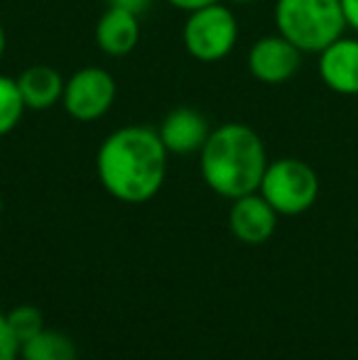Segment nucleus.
<instances>
[{
	"mask_svg": "<svg viewBox=\"0 0 358 360\" xmlns=\"http://www.w3.org/2000/svg\"><path fill=\"white\" fill-rule=\"evenodd\" d=\"M167 147L158 130L148 125H125L101 143L96 174L103 189L123 204H145L165 184Z\"/></svg>",
	"mask_w": 358,
	"mask_h": 360,
	"instance_id": "nucleus-1",
	"label": "nucleus"
},
{
	"mask_svg": "<svg viewBox=\"0 0 358 360\" xmlns=\"http://www.w3.org/2000/svg\"><path fill=\"white\" fill-rule=\"evenodd\" d=\"M199 167L206 186L224 199L253 194L268 169V152L253 128L224 123L214 128L199 150Z\"/></svg>",
	"mask_w": 358,
	"mask_h": 360,
	"instance_id": "nucleus-2",
	"label": "nucleus"
},
{
	"mask_svg": "<svg viewBox=\"0 0 358 360\" xmlns=\"http://www.w3.org/2000/svg\"><path fill=\"white\" fill-rule=\"evenodd\" d=\"M275 27L302 54H319L349 27L341 0H277Z\"/></svg>",
	"mask_w": 358,
	"mask_h": 360,
	"instance_id": "nucleus-3",
	"label": "nucleus"
},
{
	"mask_svg": "<svg viewBox=\"0 0 358 360\" xmlns=\"http://www.w3.org/2000/svg\"><path fill=\"white\" fill-rule=\"evenodd\" d=\"M258 191L280 216H300L314 206L319 196V176L307 162L282 157L268 162Z\"/></svg>",
	"mask_w": 358,
	"mask_h": 360,
	"instance_id": "nucleus-4",
	"label": "nucleus"
},
{
	"mask_svg": "<svg viewBox=\"0 0 358 360\" xmlns=\"http://www.w3.org/2000/svg\"><path fill=\"white\" fill-rule=\"evenodd\" d=\"M181 42L196 62L214 64L231 54L238 42V20L224 3H211L194 13H186Z\"/></svg>",
	"mask_w": 358,
	"mask_h": 360,
	"instance_id": "nucleus-5",
	"label": "nucleus"
},
{
	"mask_svg": "<svg viewBox=\"0 0 358 360\" xmlns=\"http://www.w3.org/2000/svg\"><path fill=\"white\" fill-rule=\"evenodd\" d=\"M115 96L118 86L110 72L101 67H84L64 81L62 105L79 123H94L108 113Z\"/></svg>",
	"mask_w": 358,
	"mask_h": 360,
	"instance_id": "nucleus-6",
	"label": "nucleus"
},
{
	"mask_svg": "<svg viewBox=\"0 0 358 360\" xmlns=\"http://www.w3.org/2000/svg\"><path fill=\"white\" fill-rule=\"evenodd\" d=\"M302 67V52L280 32L255 39L248 52V69L260 84H287Z\"/></svg>",
	"mask_w": 358,
	"mask_h": 360,
	"instance_id": "nucleus-7",
	"label": "nucleus"
},
{
	"mask_svg": "<svg viewBox=\"0 0 358 360\" xmlns=\"http://www.w3.org/2000/svg\"><path fill=\"white\" fill-rule=\"evenodd\" d=\"M277 216L280 214L263 199V194L253 191V194L234 199V206H231L229 214V226L231 233L241 243L260 245V243L272 238V233L277 228Z\"/></svg>",
	"mask_w": 358,
	"mask_h": 360,
	"instance_id": "nucleus-8",
	"label": "nucleus"
},
{
	"mask_svg": "<svg viewBox=\"0 0 358 360\" xmlns=\"http://www.w3.org/2000/svg\"><path fill=\"white\" fill-rule=\"evenodd\" d=\"M319 79L339 96H358V39L339 37L319 52Z\"/></svg>",
	"mask_w": 358,
	"mask_h": 360,
	"instance_id": "nucleus-9",
	"label": "nucleus"
},
{
	"mask_svg": "<svg viewBox=\"0 0 358 360\" xmlns=\"http://www.w3.org/2000/svg\"><path fill=\"white\" fill-rule=\"evenodd\" d=\"M158 133L170 155H191V152H199L204 147L211 128L204 113H199V110L174 108L165 115Z\"/></svg>",
	"mask_w": 358,
	"mask_h": 360,
	"instance_id": "nucleus-10",
	"label": "nucleus"
},
{
	"mask_svg": "<svg viewBox=\"0 0 358 360\" xmlns=\"http://www.w3.org/2000/svg\"><path fill=\"white\" fill-rule=\"evenodd\" d=\"M140 15L123 8H110L96 22V44L108 57H125L140 42Z\"/></svg>",
	"mask_w": 358,
	"mask_h": 360,
	"instance_id": "nucleus-11",
	"label": "nucleus"
},
{
	"mask_svg": "<svg viewBox=\"0 0 358 360\" xmlns=\"http://www.w3.org/2000/svg\"><path fill=\"white\" fill-rule=\"evenodd\" d=\"M62 74L49 64H32L18 76V89L25 101V108L47 110L62 101L64 94Z\"/></svg>",
	"mask_w": 358,
	"mask_h": 360,
	"instance_id": "nucleus-12",
	"label": "nucleus"
},
{
	"mask_svg": "<svg viewBox=\"0 0 358 360\" xmlns=\"http://www.w3.org/2000/svg\"><path fill=\"white\" fill-rule=\"evenodd\" d=\"M20 358L23 360H79V351L67 333L59 331H42L25 341L20 346Z\"/></svg>",
	"mask_w": 358,
	"mask_h": 360,
	"instance_id": "nucleus-13",
	"label": "nucleus"
},
{
	"mask_svg": "<svg viewBox=\"0 0 358 360\" xmlns=\"http://www.w3.org/2000/svg\"><path fill=\"white\" fill-rule=\"evenodd\" d=\"M25 110L27 108H25V101L20 96L18 79L0 74V138L18 128Z\"/></svg>",
	"mask_w": 358,
	"mask_h": 360,
	"instance_id": "nucleus-14",
	"label": "nucleus"
},
{
	"mask_svg": "<svg viewBox=\"0 0 358 360\" xmlns=\"http://www.w3.org/2000/svg\"><path fill=\"white\" fill-rule=\"evenodd\" d=\"M5 319H8L10 331H13L15 341H18L20 346H23L25 341H30L32 336H37L44 328L42 311H39L37 307H32V304H23V307L10 309V311L5 314Z\"/></svg>",
	"mask_w": 358,
	"mask_h": 360,
	"instance_id": "nucleus-15",
	"label": "nucleus"
},
{
	"mask_svg": "<svg viewBox=\"0 0 358 360\" xmlns=\"http://www.w3.org/2000/svg\"><path fill=\"white\" fill-rule=\"evenodd\" d=\"M18 356H20V343L15 341L13 331H10L5 311H0V360H18Z\"/></svg>",
	"mask_w": 358,
	"mask_h": 360,
	"instance_id": "nucleus-16",
	"label": "nucleus"
},
{
	"mask_svg": "<svg viewBox=\"0 0 358 360\" xmlns=\"http://www.w3.org/2000/svg\"><path fill=\"white\" fill-rule=\"evenodd\" d=\"M150 3H153V0H108L110 8H123V10L135 13V15L145 13V10L150 8Z\"/></svg>",
	"mask_w": 358,
	"mask_h": 360,
	"instance_id": "nucleus-17",
	"label": "nucleus"
},
{
	"mask_svg": "<svg viewBox=\"0 0 358 360\" xmlns=\"http://www.w3.org/2000/svg\"><path fill=\"white\" fill-rule=\"evenodd\" d=\"M165 3H170L177 10H184V13H194V10L206 8L211 3H219V0H165Z\"/></svg>",
	"mask_w": 358,
	"mask_h": 360,
	"instance_id": "nucleus-18",
	"label": "nucleus"
},
{
	"mask_svg": "<svg viewBox=\"0 0 358 360\" xmlns=\"http://www.w3.org/2000/svg\"><path fill=\"white\" fill-rule=\"evenodd\" d=\"M341 10H344L346 25L358 32V0H341Z\"/></svg>",
	"mask_w": 358,
	"mask_h": 360,
	"instance_id": "nucleus-19",
	"label": "nucleus"
},
{
	"mask_svg": "<svg viewBox=\"0 0 358 360\" xmlns=\"http://www.w3.org/2000/svg\"><path fill=\"white\" fill-rule=\"evenodd\" d=\"M5 47H8V37H5V27L0 25V59H3V54H5Z\"/></svg>",
	"mask_w": 358,
	"mask_h": 360,
	"instance_id": "nucleus-20",
	"label": "nucleus"
},
{
	"mask_svg": "<svg viewBox=\"0 0 358 360\" xmlns=\"http://www.w3.org/2000/svg\"><path fill=\"white\" fill-rule=\"evenodd\" d=\"M229 3H234V5H248V3H255V0H229Z\"/></svg>",
	"mask_w": 358,
	"mask_h": 360,
	"instance_id": "nucleus-21",
	"label": "nucleus"
},
{
	"mask_svg": "<svg viewBox=\"0 0 358 360\" xmlns=\"http://www.w3.org/2000/svg\"><path fill=\"white\" fill-rule=\"evenodd\" d=\"M0 214H3V196H0Z\"/></svg>",
	"mask_w": 358,
	"mask_h": 360,
	"instance_id": "nucleus-22",
	"label": "nucleus"
}]
</instances>
